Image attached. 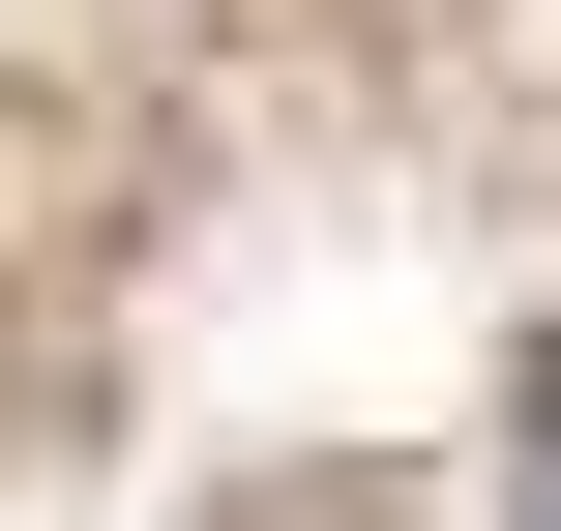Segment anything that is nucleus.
<instances>
[{"mask_svg": "<svg viewBox=\"0 0 561 531\" xmlns=\"http://www.w3.org/2000/svg\"><path fill=\"white\" fill-rule=\"evenodd\" d=\"M533 531H561V355H533Z\"/></svg>", "mask_w": 561, "mask_h": 531, "instance_id": "1", "label": "nucleus"}]
</instances>
